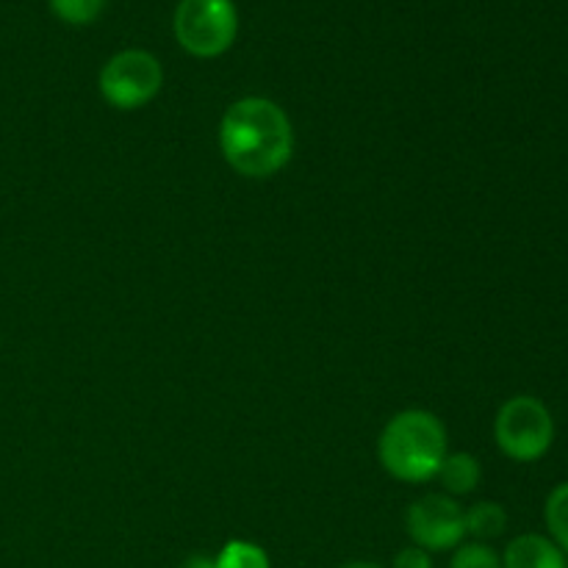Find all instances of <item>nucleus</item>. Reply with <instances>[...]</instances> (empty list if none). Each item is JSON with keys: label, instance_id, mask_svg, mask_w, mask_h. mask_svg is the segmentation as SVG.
<instances>
[{"label": "nucleus", "instance_id": "obj_8", "mask_svg": "<svg viewBox=\"0 0 568 568\" xmlns=\"http://www.w3.org/2000/svg\"><path fill=\"white\" fill-rule=\"evenodd\" d=\"M436 477L444 483V488H447L449 494H469L475 491L477 483H480V466H477L475 455L455 453L444 458Z\"/></svg>", "mask_w": 568, "mask_h": 568}, {"label": "nucleus", "instance_id": "obj_12", "mask_svg": "<svg viewBox=\"0 0 568 568\" xmlns=\"http://www.w3.org/2000/svg\"><path fill=\"white\" fill-rule=\"evenodd\" d=\"M103 6L105 0H50L53 14L64 22H72V26H87V22L98 20Z\"/></svg>", "mask_w": 568, "mask_h": 568}, {"label": "nucleus", "instance_id": "obj_7", "mask_svg": "<svg viewBox=\"0 0 568 568\" xmlns=\"http://www.w3.org/2000/svg\"><path fill=\"white\" fill-rule=\"evenodd\" d=\"M503 568H566V555L544 536H519L508 544Z\"/></svg>", "mask_w": 568, "mask_h": 568}, {"label": "nucleus", "instance_id": "obj_16", "mask_svg": "<svg viewBox=\"0 0 568 568\" xmlns=\"http://www.w3.org/2000/svg\"><path fill=\"white\" fill-rule=\"evenodd\" d=\"M338 568H383V566L366 564V560H355V564H344V566H338Z\"/></svg>", "mask_w": 568, "mask_h": 568}, {"label": "nucleus", "instance_id": "obj_6", "mask_svg": "<svg viewBox=\"0 0 568 568\" xmlns=\"http://www.w3.org/2000/svg\"><path fill=\"white\" fill-rule=\"evenodd\" d=\"M405 525H408V536L414 538L416 547L430 549V552L455 549L466 536L464 510L444 494H427V497L416 499L408 508Z\"/></svg>", "mask_w": 568, "mask_h": 568}, {"label": "nucleus", "instance_id": "obj_9", "mask_svg": "<svg viewBox=\"0 0 568 568\" xmlns=\"http://www.w3.org/2000/svg\"><path fill=\"white\" fill-rule=\"evenodd\" d=\"M466 519V532L475 536L477 541H491V538L503 536L505 525H508V516H505L503 505L497 503H480L464 514Z\"/></svg>", "mask_w": 568, "mask_h": 568}, {"label": "nucleus", "instance_id": "obj_1", "mask_svg": "<svg viewBox=\"0 0 568 568\" xmlns=\"http://www.w3.org/2000/svg\"><path fill=\"white\" fill-rule=\"evenodd\" d=\"M220 148L239 175L270 178L292 159V122L272 100H236L220 122Z\"/></svg>", "mask_w": 568, "mask_h": 568}, {"label": "nucleus", "instance_id": "obj_10", "mask_svg": "<svg viewBox=\"0 0 568 568\" xmlns=\"http://www.w3.org/2000/svg\"><path fill=\"white\" fill-rule=\"evenodd\" d=\"M547 527L560 552L568 555V483H560L547 499Z\"/></svg>", "mask_w": 568, "mask_h": 568}, {"label": "nucleus", "instance_id": "obj_13", "mask_svg": "<svg viewBox=\"0 0 568 568\" xmlns=\"http://www.w3.org/2000/svg\"><path fill=\"white\" fill-rule=\"evenodd\" d=\"M449 568H503V560L486 544H466V547L455 552Z\"/></svg>", "mask_w": 568, "mask_h": 568}, {"label": "nucleus", "instance_id": "obj_5", "mask_svg": "<svg viewBox=\"0 0 568 568\" xmlns=\"http://www.w3.org/2000/svg\"><path fill=\"white\" fill-rule=\"evenodd\" d=\"M164 72L148 50H122L100 72V92L116 109H139L159 94Z\"/></svg>", "mask_w": 568, "mask_h": 568}, {"label": "nucleus", "instance_id": "obj_2", "mask_svg": "<svg viewBox=\"0 0 568 568\" xmlns=\"http://www.w3.org/2000/svg\"><path fill=\"white\" fill-rule=\"evenodd\" d=\"M383 469L405 483H425L438 475L447 458V430L427 410H403L377 442Z\"/></svg>", "mask_w": 568, "mask_h": 568}, {"label": "nucleus", "instance_id": "obj_11", "mask_svg": "<svg viewBox=\"0 0 568 568\" xmlns=\"http://www.w3.org/2000/svg\"><path fill=\"white\" fill-rule=\"evenodd\" d=\"M216 568H270V558L250 541H231L216 558Z\"/></svg>", "mask_w": 568, "mask_h": 568}, {"label": "nucleus", "instance_id": "obj_15", "mask_svg": "<svg viewBox=\"0 0 568 568\" xmlns=\"http://www.w3.org/2000/svg\"><path fill=\"white\" fill-rule=\"evenodd\" d=\"M183 568H216V560L211 558H203V555H194V558H189Z\"/></svg>", "mask_w": 568, "mask_h": 568}, {"label": "nucleus", "instance_id": "obj_14", "mask_svg": "<svg viewBox=\"0 0 568 568\" xmlns=\"http://www.w3.org/2000/svg\"><path fill=\"white\" fill-rule=\"evenodd\" d=\"M394 568H433L430 555L419 547L403 549V552L397 555V560H394Z\"/></svg>", "mask_w": 568, "mask_h": 568}, {"label": "nucleus", "instance_id": "obj_4", "mask_svg": "<svg viewBox=\"0 0 568 568\" xmlns=\"http://www.w3.org/2000/svg\"><path fill=\"white\" fill-rule=\"evenodd\" d=\"M239 17L231 0H181L175 11V37L192 55L214 59L233 44Z\"/></svg>", "mask_w": 568, "mask_h": 568}, {"label": "nucleus", "instance_id": "obj_3", "mask_svg": "<svg viewBox=\"0 0 568 568\" xmlns=\"http://www.w3.org/2000/svg\"><path fill=\"white\" fill-rule=\"evenodd\" d=\"M494 436L508 458L530 464V460L544 458L552 447L555 422L541 399L514 397L499 408Z\"/></svg>", "mask_w": 568, "mask_h": 568}]
</instances>
